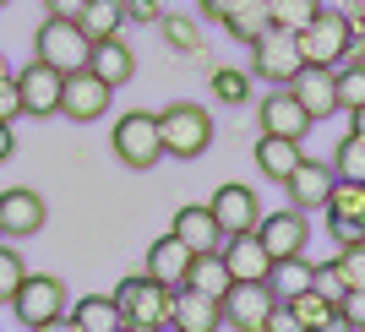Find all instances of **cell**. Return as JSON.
Segmentation results:
<instances>
[{
	"label": "cell",
	"instance_id": "f35d334b",
	"mask_svg": "<svg viewBox=\"0 0 365 332\" xmlns=\"http://www.w3.org/2000/svg\"><path fill=\"white\" fill-rule=\"evenodd\" d=\"M262 332H305V327H300V316H294L289 305L278 300L273 311H267V321H262Z\"/></svg>",
	"mask_w": 365,
	"mask_h": 332
},
{
	"label": "cell",
	"instance_id": "f907efd6",
	"mask_svg": "<svg viewBox=\"0 0 365 332\" xmlns=\"http://www.w3.org/2000/svg\"><path fill=\"white\" fill-rule=\"evenodd\" d=\"M115 332H137V327H125V321H120V327H115Z\"/></svg>",
	"mask_w": 365,
	"mask_h": 332
},
{
	"label": "cell",
	"instance_id": "2e32d148",
	"mask_svg": "<svg viewBox=\"0 0 365 332\" xmlns=\"http://www.w3.org/2000/svg\"><path fill=\"white\" fill-rule=\"evenodd\" d=\"M333 185H338L333 164H317V158H300V164H294V175L284 180V191H289V207L311 212V207H327V197H333Z\"/></svg>",
	"mask_w": 365,
	"mask_h": 332
},
{
	"label": "cell",
	"instance_id": "e575fe53",
	"mask_svg": "<svg viewBox=\"0 0 365 332\" xmlns=\"http://www.w3.org/2000/svg\"><path fill=\"white\" fill-rule=\"evenodd\" d=\"M224 28L235 33L240 44H251V38H257V33L267 28V11H262V6H245V11H229V16H224Z\"/></svg>",
	"mask_w": 365,
	"mask_h": 332
},
{
	"label": "cell",
	"instance_id": "cb8c5ba5",
	"mask_svg": "<svg viewBox=\"0 0 365 332\" xmlns=\"http://www.w3.org/2000/svg\"><path fill=\"white\" fill-rule=\"evenodd\" d=\"M229 284H235V278H229L224 256L213 251V256H191V272H185V284H180V289H197V294H207V300H224Z\"/></svg>",
	"mask_w": 365,
	"mask_h": 332
},
{
	"label": "cell",
	"instance_id": "5b68a950",
	"mask_svg": "<svg viewBox=\"0 0 365 332\" xmlns=\"http://www.w3.org/2000/svg\"><path fill=\"white\" fill-rule=\"evenodd\" d=\"M71 305H66V284L55 278V272H28L22 278V289L11 294V316L22 321L28 332L49 327V321H61Z\"/></svg>",
	"mask_w": 365,
	"mask_h": 332
},
{
	"label": "cell",
	"instance_id": "e0dca14e",
	"mask_svg": "<svg viewBox=\"0 0 365 332\" xmlns=\"http://www.w3.org/2000/svg\"><path fill=\"white\" fill-rule=\"evenodd\" d=\"M218 256H224V267H229L235 284H262V278L273 272V256L262 251L257 229H251V234H229V240L218 245Z\"/></svg>",
	"mask_w": 365,
	"mask_h": 332
},
{
	"label": "cell",
	"instance_id": "f5cc1de1",
	"mask_svg": "<svg viewBox=\"0 0 365 332\" xmlns=\"http://www.w3.org/2000/svg\"><path fill=\"white\" fill-rule=\"evenodd\" d=\"M0 6H11V0H0Z\"/></svg>",
	"mask_w": 365,
	"mask_h": 332
},
{
	"label": "cell",
	"instance_id": "52a82bcc",
	"mask_svg": "<svg viewBox=\"0 0 365 332\" xmlns=\"http://www.w3.org/2000/svg\"><path fill=\"white\" fill-rule=\"evenodd\" d=\"M109 142H115V158H120L125 169H153L164 158L158 115H148V109H125L120 120H115V131H109Z\"/></svg>",
	"mask_w": 365,
	"mask_h": 332
},
{
	"label": "cell",
	"instance_id": "7a4b0ae2",
	"mask_svg": "<svg viewBox=\"0 0 365 332\" xmlns=\"http://www.w3.org/2000/svg\"><path fill=\"white\" fill-rule=\"evenodd\" d=\"M115 311L125 316V327L137 332H169V311H175V289L169 284H153L148 272H131L115 284Z\"/></svg>",
	"mask_w": 365,
	"mask_h": 332
},
{
	"label": "cell",
	"instance_id": "d4e9b609",
	"mask_svg": "<svg viewBox=\"0 0 365 332\" xmlns=\"http://www.w3.org/2000/svg\"><path fill=\"white\" fill-rule=\"evenodd\" d=\"M66 316H71L82 332H115V327L125 321L120 311H115V300H109V294H82V300H76Z\"/></svg>",
	"mask_w": 365,
	"mask_h": 332
},
{
	"label": "cell",
	"instance_id": "681fc988",
	"mask_svg": "<svg viewBox=\"0 0 365 332\" xmlns=\"http://www.w3.org/2000/svg\"><path fill=\"white\" fill-rule=\"evenodd\" d=\"M349 22H354V28L365 33V6H360V11H349Z\"/></svg>",
	"mask_w": 365,
	"mask_h": 332
},
{
	"label": "cell",
	"instance_id": "5bb4252c",
	"mask_svg": "<svg viewBox=\"0 0 365 332\" xmlns=\"http://www.w3.org/2000/svg\"><path fill=\"white\" fill-rule=\"evenodd\" d=\"M289 93L300 98V109L311 115V125L338 115V71L333 66H300V76L289 82Z\"/></svg>",
	"mask_w": 365,
	"mask_h": 332
},
{
	"label": "cell",
	"instance_id": "ac0fdd59",
	"mask_svg": "<svg viewBox=\"0 0 365 332\" xmlns=\"http://www.w3.org/2000/svg\"><path fill=\"white\" fill-rule=\"evenodd\" d=\"M142 272H148L153 284L180 289V284H185V272H191V245H185L180 234H158V240L148 245V261H142Z\"/></svg>",
	"mask_w": 365,
	"mask_h": 332
},
{
	"label": "cell",
	"instance_id": "f546056e",
	"mask_svg": "<svg viewBox=\"0 0 365 332\" xmlns=\"http://www.w3.org/2000/svg\"><path fill=\"white\" fill-rule=\"evenodd\" d=\"M317 11H322V0H267V22H273V28H289V33H300Z\"/></svg>",
	"mask_w": 365,
	"mask_h": 332
},
{
	"label": "cell",
	"instance_id": "7402d4cb",
	"mask_svg": "<svg viewBox=\"0 0 365 332\" xmlns=\"http://www.w3.org/2000/svg\"><path fill=\"white\" fill-rule=\"evenodd\" d=\"M300 158H305L300 142H289V136H267V131H262V142H257V169H262V175H267L273 185L289 180Z\"/></svg>",
	"mask_w": 365,
	"mask_h": 332
},
{
	"label": "cell",
	"instance_id": "30bf717a",
	"mask_svg": "<svg viewBox=\"0 0 365 332\" xmlns=\"http://www.w3.org/2000/svg\"><path fill=\"white\" fill-rule=\"evenodd\" d=\"M273 305H278V294H273V284L262 278V284H229V294L218 300V311H224V327L262 332V321H267Z\"/></svg>",
	"mask_w": 365,
	"mask_h": 332
},
{
	"label": "cell",
	"instance_id": "7c38bea8",
	"mask_svg": "<svg viewBox=\"0 0 365 332\" xmlns=\"http://www.w3.org/2000/svg\"><path fill=\"white\" fill-rule=\"evenodd\" d=\"M207 212H213V224L224 229V240L229 234H251V229L262 224V202L251 185H218L213 202H207Z\"/></svg>",
	"mask_w": 365,
	"mask_h": 332
},
{
	"label": "cell",
	"instance_id": "836d02e7",
	"mask_svg": "<svg viewBox=\"0 0 365 332\" xmlns=\"http://www.w3.org/2000/svg\"><path fill=\"white\" fill-rule=\"evenodd\" d=\"M338 272H344V289H365V240L354 245H338Z\"/></svg>",
	"mask_w": 365,
	"mask_h": 332
},
{
	"label": "cell",
	"instance_id": "c3c4849f",
	"mask_svg": "<svg viewBox=\"0 0 365 332\" xmlns=\"http://www.w3.org/2000/svg\"><path fill=\"white\" fill-rule=\"evenodd\" d=\"M349 131H360V136H365V104H360V109H349Z\"/></svg>",
	"mask_w": 365,
	"mask_h": 332
},
{
	"label": "cell",
	"instance_id": "8fae6325",
	"mask_svg": "<svg viewBox=\"0 0 365 332\" xmlns=\"http://www.w3.org/2000/svg\"><path fill=\"white\" fill-rule=\"evenodd\" d=\"M61 88H66V71L44 61H28L16 71V93H22V115L44 120V115H61Z\"/></svg>",
	"mask_w": 365,
	"mask_h": 332
},
{
	"label": "cell",
	"instance_id": "b9f144b4",
	"mask_svg": "<svg viewBox=\"0 0 365 332\" xmlns=\"http://www.w3.org/2000/svg\"><path fill=\"white\" fill-rule=\"evenodd\" d=\"M245 6H262V11H267V0H202V11L218 16V22H224L229 11H245Z\"/></svg>",
	"mask_w": 365,
	"mask_h": 332
},
{
	"label": "cell",
	"instance_id": "11a10c76",
	"mask_svg": "<svg viewBox=\"0 0 365 332\" xmlns=\"http://www.w3.org/2000/svg\"><path fill=\"white\" fill-rule=\"evenodd\" d=\"M360 332H365V327H360Z\"/></svg>",
	"mask_w": 365,
	"mask_h": 332
},
{
	"label": "cell",
	"instance_id": "d6a6232c",
	"mask_svg": "<svg viewBox=\"0 0 365 332\" xmlns=\"http://www.w3.org/2000/svg\"><path fill=\"white\" fill-rule=\"evenodd\" d=\"M22 278H28V261L16 256L11 245H0V305H11V294L22 289Z\"/></svg>",
	"mask_w": 365,
	"mask_h": 332
},
{
	"label": "cell",
	"instance_id": "9c48e42d",
	"mask_svg": "<svg viewBox=\"0 0 365 332\" xmlns=\"http://www.w3.org/2000/svg\"><path fill=\"white\" fill-rule=\"evenodd\" d=\"M257 240H262V251H267L273 261H289V256H305V245H311V224H305V212H300V207L262 212Z\"/></svg>",
	"mask_w": 365,
	"mask_h": 332
},
{
	"label": "cell",
	"instance_id": "9a60e30c",
	"mask_svg": "<svg viewBox=\"0 0 365 332\" xmlns=\"http://www.w3.org/2000/svg\"><path fill=\"white\" fill-rule=\"evenodd\" d=\"M257 125H262L267 136H289V142H305V131H311V115L300 109V98H294L289 88H273V93L257 104Z\"/></svg>",
	"mask_w": 365,
	"mask_h": 332
},
{
	"label": "cell",
	"instance_id": "7bdbcfd3",
	"mask_svg": "<svg viewBox=\"0 0 365 332\" xmlns=\"http://www.w3.org/2000/svg\"><path fill=\"white\" fill-rule=\"evenodd\" d=\"M333 229V240L338 245H354V240H365V224H327Z\"/></svg>",
	"mask_w": 365,
	"mask_h": 332
},
{
	"label": "cell",
	"instance_id": "44dd1931",
	"mask_svg": "<svg viewBox=\"0 0 365 332\" xmlns=\"http://www.w3.org/2000/svg\"><path fill=\"white\" fill-rule=\"evenodd\" d=\"M88 71L98 76V82H109V88H125L131 71H137V55H131V44H120V38H98V44L88 49Z\"/></svg>",
	"mask_w": 365,
	"mask_h": 332
},
{
	"label": "cell",
	"instance_id": "db71d44e",
	"mask_svg": "<svg viewBox=\"0 0 365 332\" xmlns=\"http://www.w3.org/2000/svg\"><path fill=\"white\" fill-rule=\"evenodd\" d=\"M169 332H175V327H169Z\"/></svg>",
	"mask_w": 365,
	"mask_h": 332
},
{
	"label": "cell",
	"instance_id": "3957f363",
	"mask_svg": "<svg viewBox=\"0 0 365 332\" xmlns=\"http://www.w3.org/2000/svg\"><path fill=\"white\" fill-rule=\"evenodd\" d=\"M158 142H164L169 158H202L213 147V115L202 104H164L158 109Z\"/></svg>",
	"mask_w": 365,
	"mask_h": 332
},
{
	"label": "cell",
	"instance_id": "60d3db41",
	"mask_svg": "<svg viewBox=\"0 0 365 332\" xmlns=\"http://www.w3.org/2000/svg\"><path fill=\"white\" fill-rule=\"evenodd\" d=\"M125 22H153V28H158V22H164V6H158V0H125Z\"/></svg>",
	"mask_w": 365,
	"mask_h": 332
},
{
	"label": "cell",
	"instance_id": "4dcf8cb0",
	"mask_svg": "<svg viewBox=\"0 0 365 332\" xmlns=\"http://www.w3.org/2000/svg\"><path fill=\"white\" fill-rule=\"evenodd\" d=\"M207 88H213V98H218V104H245V98H251V71L218 66V71L207 76Z\"/></svg>",
	"mask_w": 365,
	"mask_h": 332
},
{
	"label": "cell",
	"instance_id": "f6af8a7d",
	"mask_svg": "<svg viewBox=\"0 0 365 332\" xmlns=\"http://www.w3.org/2000/svg\"><path fill=\"white\" fill-rule=\"evenodd\" d=\"M11 152H16V136H11V125L0 120V164H6V158H11Z\"/></svg>",
	"mask_w": 365,
	"mask_h": 332
},
{
	"label": "cell",
	"instance_id": "4316f807",
	"mask_svg": "<svg viewBox=\"0 0 365 332\" xmlns=\"http://www.w3.org/2000/svg\"><path fill=\"white\" fill-rule=\"evenodd\" d=\"M322 212H327V224H365V185L360 180H338Z\"/></svg>",
	"mask_w": 365,
	"mask_h": 332
},
{
	"label": "cell",
	"instance_id": "4fadbf2b",
	"mask_svg": "<svg viewBox=\"0 0 365 332\" xmlns=\"http://www.w3.org/2000/svg\"><path fill=\"white\" fill-rule=\"evenodd\" d=\"M109 93H115V88L98 82V76L82 66V71L66 76V88H61V115H66V120H76V125H88V120H98V115L109 109Z\"/></svg>",
	"mask_w": 365,
	"mask_h": 332
},
{
	"label": "cell",
	"instance_id": "ba28073f",
	"mask_svg": "<svg viewBox=\"0 0 365 332\" xmlns=\"http://www.w3.org/2000/svg\"><path fill=\"white\" fill-rule=\"evenodd\" d=\"M49 224V207L33 185H6L0 191V240H33Z\"/></svg>",
	"mask_w": 365,
	"mask_h": 332
},
{
	"label": "cell",
	"instance_id": "d590c367",
	"mask_svg": "<svg viewBox=\"0 0 365 332\" xmlns=\"http://www.w3.org/2000/svg\"><path fill=\"white\" fill-rule=\"evenodd\" d=\"M158 28H164V38H169L175 49H185V55H197V44H202V38H197V28H191L185 16H164Z\"/></svg>",
	"mask_w": 365,
	"mask_h": 332
},
{
	"label": "cell",
	"instance_id": "bcb514c9",
	"mask_svg": "<svg viewBox=\"0 0 365 332\" xmlns=\"http://www.w3.org/2000/svg\"><path fill=\"white\" fill-rule=\"evenodd\" d=\"M38 332H82V327H76L71 316H61V321H49V327H38Z\"/></svg>",
	"mask_w": 365,
	"mask_h": 332
},
{
	"label": "cell",
	"instance_id": "816d5d0a",
	"mask_svg": "<svg viewBox=\"0 0 365 332\" xmlns=\"http://www.w3.org/2000/svg\"><path fill=\"white\" fill-rule=\"evenodd\" d=\"M0 76H6V61H0Z\"/></svg>",
	"mask_w": 365,
	"mask_h": 332
},
{
	"label": "cell",
	"instance_id": "7dc6e473",
	"mask_svg": "<svg viewBox=\"0 0 365 332\" xmlns=\"http://www.w3.org/2000/svg\"><path fill=\"white\" fill-rule=\"evenodd\" d=\"M322 332H360V327H354V321H344V316H333V321H327Z\"/></svg>",
	"mask_w": 365,
	"mask_h": 332
},
{
	"label": "cell",
	"instance_id": "83f0119b",
	"mask_svg": "<svg viewBox=\"0 0 365 332\" xmlns=\"http://www.w3.org/2000/svg\"><path fill=\"white\" fill-rule=\"evenodd\" d=\"M311 272H317V261H305V256H289V261H273V272H267V284H273V294H278V300H289V294L311 289Z\"/></svg>",
	"mask_w": 365,
	"mask_h": 332
},
{
	"label": "cell",
	"instance_id": "ee69618b",
	"mask_svg": "<svg viewBox=\"0 0 365 332\" xmlns=\"http://www.w3.org/2000/svg\"><path fill=\"white\" fill-rule=\"evenodd\" d=\"M82 6H88V0H44L49 16H71V22H76V11H82Z\"/></svg>",
	"mask_w": 365,
	"mask_h": 332
},
{
	"label": "cell",
	"instance_id": "74e56055",
	"mask_svg": "<svg viewBox=\"0 0 365 332\" xmlns=\"http://www.w3.org/2000/svg\"><path fill=\"white\" fill-rule=\"evenodd\" d=\"M0 120H6V125L22 120V93H16V76L11 71L0 76Z\"/></svg>",
	"mask_w": 365,
	"mask_h": 332
},
{
	"label": "cell",
	"instance_id": "ab89813d",
	"mask_svg": "<svg viewBox=\"0 0 365 332\" xmlns=\"http://www.w3.org/2000/svg\"><path fill=\"white\" fill-rule=\"evenodd\" d=\"M338 316L365 327V289H344V300H338Z\"/></svg>",
	"mask_w": 365,
	"mask_h": 332
},
{
	"label": "cell",
	"instance_id": "8992f818",
	"mask_svg": "<svg viewBox=\"0 0 365 332\" xmlns=\"http://www.w3.org/2000/svg\"><path fill=\"white\" fill-rule=\"evenodd\" d=\"M88 33L76 28L71 16H44V28L33 33V61H44V66H55V71H82L88 66Z\"/></svg>",
	"mask_w": 365,
	"mask_h": 332
},
{
	"label": "cell",
	"instance_id": "1f68e13d",
	"mask_svg": "<svg viewBox=\"0 0 365 332\" xmlns=\"http://www.w3.org/2000/svg\"><path fill=\"white\" fill-rule=\"evenodd\" d=\"M365 104V61L338 66V109H360Z\"/></svg>",
	"mask_w": 365,
	"mask_h": 332
},
{
	"label": "cell",
	"instance_id": "ffe728a7",
	"mask_svg": "<svg viewBox=\"0 0 365 332\" xmlns=\"http://www.w3.org/2000/svg\"><path fill=\"white\" fill-rule=\"evenodd\" d=\"M169 327L175 332H218L224 327V311H218V300H207V294H197V289H175Z\"/></svg>",
	"mask_w": 365,
	"mask_h": 332
},
{
	"label": "cell",
	"instance_id": "d6986e66",
	"mask_svg": "<svg viewBox=\"0 0 365 332\" xmlns=\"http://www.w3.org/2000/svg\"><path fill=\"white\" fill-rule=\"evenodd\" d=\"M169 234H180V240L191 245V256H213L218 245H224V229L213 224L207 202H191V207H180V212H175V224H169Z\"/></svg>",
	"mask_w": 365,
	"mask_h": 332
},
{
	"label": "cell",
	"instance_id": "277c9868",
	"mask_svg": "<svg viewBox=\"0 0 365 332\" xmlns=\"http://www.w3.org/2000/svg\"><path fill=\"white\" fill-rule=\"evenodd\" d=\"M300 66H305V55H300V33H289V28H267L251 38V71L267 82V88H289L294 76H300Z\"/></svg>",
	"mask_w": 365,
	"mask_h": 332
},
{
	"label": "cell",
	"instance_id": "6da1fadb",
	"mask_svg": "<svg viewBox=\"0 0 365 332\" xmlns=\"http://www.w3.org/2000/svg\"><path fill=\"white\" fill-rule=\"evenodd\" d=\"M300 55H305V66H333L338 71V66L360 61L365 44H360V28L349 22V11H327V6H322L300 28Z\"/></svg>",
	"mask_w": 365,
	"mask_h": 332
},
{
	"label": "cell",
	"instance_id": "f1b7e54d",
	"mask_svg": "<svg viewBox=\"0 0 365 332\" xmlns=\"http://www.w3.org/2000/svg\"><path fill=\"white\" fill-rule=\"evenodd\" d=\"M333 175H338V180H360L365 185V136L360 131H349L333 147Z\"/></svg>",
	"mask_w": 365,
	"mask_h": 332
},
{
	"label": "cell",
	"instance_id": "8d00e7d4",
	"mask_svg": "<svg viewBox=\"0 0 365 332\" xmlns=\"http://www.w3.org/2000/svg\"><path fill=\"white\" fill-rule=\"evenodd\" d=\"M311 289H322L327 300H344V272H338V261H322V267L311 272Z\"/></svg>",
	"mask_w": 365,
	"mask_h": 332
},
{
	"label": "cell",
	"instance_id": "603a6c76",
	"mask_svg": "<svg viewBox=\"0 0 365 332\" xmlns=\"http://www.w3.org/2000/svg\"><path fill=\"white\" fill-rule=\"evenodd\" d=\"M76 28L88 33V44H98V38H120V28H125V0H88V6L76 11Z\"/></svg>",
	"mask_w": 365,
	"mask_h": 332
},
{
	"label": "cell",
	"instance_id": "484cf974",
	"mask_svg": "<svg viewBox=\"0 0 365 332\" xmlns=\"http://www.w3.org/2000/svg\"><path fill=\"white\" fill-rule=\"evenodd\" d=\"M284 305H289L294 316H300V327H305V332H322L327 321L338 316V300H327L322 289H300V294H289Z\"/></svg>",
	"mask_w": 365,
	"mask_h": 332
}]
</instances>
